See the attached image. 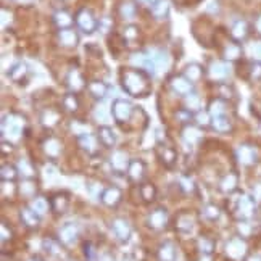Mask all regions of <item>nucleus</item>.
<instances>
[{
  "label": "nucleus",
  "instance_id": "obj_1",
  "mask_svg": "<svg viewBox=\"0 0 261 261\" xmlns=\"http://www.w3.org/2000/svg\"><path fill=\"white\" fill-rule=\"evenodd\" d=\"M119 81L124 92L136 99H144L151 90L150 75L136 66H126L119 70Z\"/></svg>",
  "mask_w": 261,
  "mask_h": 261
},
{
  "label": "nucleus",
  "instance_id": "obj_2",
  "mask_svg": "<svg viewBox=\"0 0 261 261\" xmlns=\"http://www.w3.org/2000/svg\"><path fill=\"white\" fill-rule=\"evenodd\" d=\"M24 127H26V119L20 113H8L2 121V136L3 139H8L10 142L20 141Z\"/></svg>",
  "mask_w": 261,
  "mask_h": 261
},
{
  "label": "nucleus",
  "instance_id": "obj_3",
  "mask_svg": "<svg viewBox=\"0 0 261 261\" xmlns=\"http://www.w3.org/2000/svg\"><path fill=\"white\" fill-rule=\"evenodd\" d=\"M136 113V107L131 102H127L124 99H116L112 105V114L114 121L126 129H131L129 123L132 121V114Z\"/></svg>",
  "mask_w": 261,
  "mask_h": 261
},
{
  "label": "nucleus",
  "instance_id": "obj_4",
  "mask_svg": "<svg viewBox=\"0 0 261 261\" xmlns=\"http://www.w3.org/2000/svg\"><path fill=\"white\" fill-rule=\"evenodd\" d=\"M75 21L77 24V28L81 29L84 34H94L97 29H99V21L94 16V13L89 8H81L75 16Z\"/></svg>",
  "mask_w": 261,
  "mask_h": 261
},
{
  "label": "nucleus",
  "instance_id": "obj_5",
  "mask_svg": "<svg viewBox=\"0 0 261 261\" xmlns=\"http://www.w3.org/2000/svg\"><path fill=\"white\" fill-rule=\"evenodd\" d=\"M169 87L173 89V92L179 94V95H190L193 94V87H192V81H189L184 75H178V76H173L171 79H169Z\"/></svg>",
  "mask_w": 261,
  "mask_h": 261
},
{
  "label": "nucleus",
  "instance_id": "obj_6",
  "mask_svg": "<svg viewBox=\"0 0 261 261\" xmlns=\"http://www.w3.org/2000/svg\"><path fill=\"white\" fill-rule=\"evenodd\" d=\"M66 86L71 90V92H81V90L86 87V79H84L82 73L79 68H71L66 75Z\"/></svg>",
  "mask_w": 261,
  "mask_h": 261
},
{
  "label": "nucleus",
  "instance_id": "obj_7",
  "mask_svg": "<svg viewBox=\"0 0 261 261\" xmlns=\"http://www.w3.org/2000/svg\"><path fill=\"white\" fill-rule=\"evenodd\" d=\"M156 153H158L160 161L168 169H171L176 165V161H178V151H176L173 147H169V145L163 144V142L158 145V149H156Z\"/></svg>",
  "mask_w": 261,
  "mask_h": 261
},
{
  "label": "nucleus",
  "instance_id": "obj_8",
  "mask_svg": "<svg viewBox=\"0 0 261 261\" xmlns=\"http://www.w3.org/2000/svg\"><path fill=\"white\" fill-rule=\"evenodd\" d=\"M230 73V68L226 62H220V60H216V62H211L210 68H208V75L213 81H218L221 82L224 81L226 77L229 76Z\"/></svg>",
  "mask_w": 261,
  "mask_h": 261
},
{
  "label": "nucleus",
  "instance_id": "obj_9",
  "mask_svg": "<svg viewBox=\"0 0 261 261\" xmlns=\"http://www.w3.org/2000/svg\"><path fill=\"white\" fill-rule=\"evenodd\" d=\"M168 221H169L168 211L163 210V208L153 210L150 213V216H149V226L151 229H163V227H166Z\"/></svg>",
  "mask_w": 261,
  "mask_h": 261
},
{
  "label": "nucleus",
  "instance_id": "obj_10",
  "mask_svg": "<svg viewBox=\"0 0 261 261\" xmlns=\"http://www.w3.org/2000/svg\"><path fill=\"white\" fill-rule=\"evenodd\" d=\"M58 42L60 45H63L66 48H75L77 45V42H79V37H77V34L75 29H58Z\"/></svg>",
  "mask_w": 261,
  "mask_h": 261
},
{
  "label": "nucleus",
  "instance_id": "obj_11",
  "mask_svg": "<svg viewBox=\"0 0 261 261\" xmlns=\"http://www.w3.org/2000/svg\"><path fill=\"white\" fill-rule=\"evenodd\" d=\"M237 158L240 163H244V165H253V163L257 161V149L250 144L240 145L237 150Z\"/></svg>",
  "mask_w": 261,
  "mask_h": 261
},
{
  "label": "nucleus",
  "instance_id": "obj_12",
  "mask_svg": "<svg viewBox=\"0 0 261 261\" xmlns=\"http://www.w3.org/2000/svg\"><path fill=\"white\" fill-rule=\"evenodd\" d=\"M50 208L55 211L57 215H63L66 210H68V205H70V197H68V193H55L50 200Z\"/></svg>",
  "mask_w": 261,
  "mask_h": 261
},
{
  "label": "nucleus",
  "instance_id": "obj_13",
  "mask_svg": "<svg viewBox=\"0 0 261 261\" xmlns=\"http://www.w3.org/2000/svg\"><path fill=\"white\" fill-rule=\"evenodd\" d=\"M255 211V203H253V198L248 197V195H240V198L237 200V213L242 220H247V218H250Z\"/></svg>",
  "mask_w": 261,
  "mask_h": 261
},
{
  "label": "nucleus",
  "instance_id": "obj_14",
  "mask_svg": "<svg viewBox=\"0 0 261 261\" xmlns=\"http://www.w3.org/2000/svg\"><path fill=\"white\" fill-rule=\"evenodd\" d=\"M110 165L112 168L114 169V171H118V173H124L129 169V165H131V161L129 158H127V155L124 153V151H114V153L112 155V158H110Z\"/></svg>",
  "mask_w": 261,
  "mask_h": 261
},
{
  "label": "nucleus",
  "instance_id": "obj_15",
  "mask_svg": "<svg viewBox=\"0 0 261 261\" xmlns=\"http://www.w3.org/2000/svg\"><path fill=\"white\" fill-rule=\"evenodd\" d=\"M223 55L226 58V62H237V60L242 58V47L237 40H229L226 47L223 50Z\"/></svg>",
  "mask_w": 261,
  "mask_h": 261
},
{
  "label": "nucleus",
  "instance_id": "obj_16",
  "mask_svg": "<svg viewBox=\"0 0 261 261\" xmlns=\"http://www.w3.org/2000/svg\"><path fill=\"white\" fill-rule=\"evenodd\" d=\"M42 149H44L45 155L50 156V158H57L60 155V151H62V142L58 141L57 137H47L42 141Z\"/></svg>",
  "mask_w": 261,
  "mask_h": 261
},
{
  "label": "nucleus",
  "instance_id": "obj_17",
  "mask_svg": "<svg viewBox=\"0 0 261 261\" xmlns=\"http://www.w3.org/2000/svg\"><path fill=\"white\" fill-rule=\"evenodd\" d=\"M77 142H79V147L86 151L87 155H95L97 150H99L100 141H97V137L92 134H82V136H79V141Z\"/></svg>",
  "mask_w": 261,
  "mask_h": 261
},
{
  "label": "nucleus",
  "instance_id": "obj_18",
  "mask_svg": "<svg viewBox=\"0 0 261 261\" xmlns=\"http://www.w3.org/2000/svg\"><path fill=\"white\" fill-rule=\"evenodd\" d=\"M248 33H250V24H248L245 20H237L234 24H232V28H230V36H232V39L234 40H244Z\"/></svg>",
  "mask_w": 261,
  "mask_h": 261
},
{
  "label": "nucleus",
  "instance_id": "obj_19",
  "mask_svg": "<svg viewBox=\"0 0 261 261\" xmlns=\"http://www.w3.org/2000/svg\"><path fill=\"white\" fill-rule=\"evenodd\" d=\"M58 239L63 245H73L77 240V229L73 224H66L58 232Z\"/></svg>",
  "mask_w": 261,
  "mask_h": 261
},
{
  "label": "nucleus",
  "instance_id": "obj_20",
  "mask_svg": "<svg viewBox=\"0 0 261 261\" xmlns=\"http://www.w3.org/2000/svg\"><path fill=\"white\" fill-rule=\"evenodd\" d=\"M121 200V190L118 187H108L100 193V202L107 206H114L118 205Z\"/></svg>",
  "mask_w": 261,
  "mask_h": 261
},
{
  "label": "nucleus",
  "instance_id": "obj_21",
  "mask_svg": "<svg viewBox=\"0 0 261 261\" xmlns=\"http://www.w3.org/2000/svg\"><path fill=\"white\" fill-rule=\"evenodd\" d=\"M87 90H89V94L94 97V99L102 100L103 97L108 94V84L105 81H100V79L90 81L87 84Z\"/></svg>",
  "mask_w": 261,
  "mask_h": 261
},
{
  "label": "nucleus",
  "instance_id": "obj_22",
  "mask_svg": "<svg viewBox=\"0 0 261 261\" xmlns=\"http://www.w3.org/2000/svg\"><path fill=\"white\" fill-rule=\"evenodd\" d=\"M211 126H213V129L218 132H229L232 129V123H230V118L227 116V113L211 116Z\"/></svg>",
  "mask_w": 261,
  "mask_h": 261
},
{
  "label": "nucleus",
  "instance_id": "obj_23",
  "mask_svg": "<svg viewBox=\"0 0 261 261\" xmlns=\"http://www.w3.org/2000/svg\"><path fill=\"white\" fill-rule=\"evenodd\" d=\"M112 230L114 232V235L123 242L131 237V227L124 220H114L112 224Z\"/></svg>",
  "mask_w": 261,
  "mask_h": 261
},
{
  "label": "nucleus",
  "instance_id": "obj_24",
  "mask_svg": "<svg viewBox=\"0 0 261 261\" xmlns=\"http://www.w3.org/2000/svg\"><path fill=\"white\" fill-rule=\"evenodd\" d=\"M151 60H153L155 71H166L169 66V55L165 50H153L150 53Z\"/></svg>",
  "mask_w": 261,
  "mask_h": 261
},
{
  "label": "nucleus",
  "instance_id": "obj_25",
  "mask_svg": "<svg viewBox=\"0 0 261 261\" xmlns=\"http://www.w3.org/2000/svg\"><path fill=\"white\" fill-rule=\"evenodd\" d=\"M226 253H227L229 258L239 260V258L244 257V253H245V244L239 239L230 240L227 244V247H226Z\"/></svg>",
  "mask_w": 261,
  "mask_h": 261
},
{
  "label": "nucleus",
  "instance_id": "obj_26",
  "mask_svg": "<svg viewBox=\"0 0 261 261\" xmlns=\"http://www.w3.org/2000/svg\"><path fill=\"white\" fill-rule=\"evenodd\" d=\"M20 216H21V221L26 227L29 229H36L39 226V215L36 213L33 208H23L20 211Z\"/></svg>",
  "mask_w": 261,
  "mask_h": 261
},
{
  "label": "nucleus",
  "instance_id": "obj_27",
  "mask_svg": "<svg viewBox=\"0 0 261 261\" xmlns=\"http://www.w3.org/2000/svg\"><path fill=\"white\" fill-rule=\"evenodd\" d=\"M60 119H62V116H60V113L57 110H53V108H45V110L40 113V123L45 127L57 126L60 123Z\"/></svg>",
  "mask_w": 261,
  "mask_h": 261
},
{
  "label": "nucleus",
  "instance_id": "obj_28",
  "mask_svg": "<svg viewBox=\"0 0 261 261\" xmlns=\"http://www.w3.org/2000/svg\"><path fill=\"white\" fill-rule=\"evenodd\" d=\"M97 136H99L100 144L105 145V147H114V144H116V136H114V132L112 131V127H108V126L99 127Z\"/></svg>",
  "mask_w": 261,
  "mask_h": 261
},
{
  "label": "nucleus",
  "instance_id": "obj_29",
  "mask_svg": "<svg viewBox=\"0 0 261 261\" xmlns=\"http://www.w3.org/2000/svg\"><path fill=\"white\" fill-rule=\"evenodd\" d=\"M53 23H55V26L58 29H68L73 26V16L70 11L58 10L55 11V15H53Z\"/></svg>",
  "mask_w": 261,
  "mask_h": 261
},
{
  "label": "nucleus",
  "instance_id": "obj_30",
  "mask_svg": "<svg viewBox=\"0 0 261 261\" xmlns=\"http://www.w3.org/2000/svg\"><path fill=\"white\" fill-rule=\"evenodd\" d=\"M182 139H184L186 144L195 145L197 142L202 141V131L195 126H186L184 131H182Z\"/></svg>",
  "mask_w": 261,
  "mask_h": 261
},
{
  "label": "nucleus",
  "instance_id": "obj_31",
  "mask_svg": "<svg viewBox=\"0 0 261 261\" xmlns=\"http://www.w3.org/2000/svg\"><path fill=\"white\" fill-rule=\"evenodd\" d=\"M203 66L198 63H189L184 68V76L192 82H197L203 77Z\"/></svg>",
  "mask_w": 261,
  "mask_h": 261
},
{
  "label": "nucleus",
  "instance_id": "obj_32",
  "mask_svg": "<svg viewBox=\"0 0 261 261\" xmlns=\"http://www.w3.org/2000/svg\"><path fill=\"white\" fill-rule=\"evenodd\" d=\"M145 174V163L142 160H132L129 169H127V176L132 179V181H141Z\"/></svg>",
  "mask_w": 261,
  "mask_h": 261
},
{
  "label": "nucleus",
  "instance_id": "obj_33",
  "mask_svg": "<svg viewBox=\"0 0 261 261\" xmlns=\"http://www.w3.org/2000/svg\"><path fill=\"white\" fill-rule=\"evenodd\" d=\"M8 77L11 81H15V82H20L21 79H24L28 75V66L24 65V63H15L11 68L8 70Z\"/></svg>",
  "mask_w": 261,
  "mask_h": 261
},
{
  "label": "nucleus",
  "instance_id": "obj_34",
  "mask_svg": "<svg viewBox=\"0 0 261 261\" xmlns=\"http://www.w3.org/2000/svg\"><path fill=\"white\" fill-rule=\"evenodd\" d=\"M151 10V15H153L156 20H163V18H166L169 13V3L168 0H158L156 3H153L150 7Z\"/></svg>",
  "mask_w": 261,
  "mask_h": 261
},
{
  "label": "nucleus",
  "instance_id": "obj_35",
  "mask_svg": "<svg viewBox=\"0 0 261 261\" xmlns=\"http://www.w3.org/2000/svg\"><path fill=\"white\" fill-rule=\"evenodd\" d=\"M158 260L160 261H174L176 260V247L171 242H165L158 250Z\"/></svg>",
  "mask_w": 261,
  "mask_h": 261
},
{
  "label": "nucleus",
  "instance_id": "obj_36",
  "mask_svg": "<svg viewBox=\"0 0 261 261\" xmlns=\"http://www.w3.org/2000/svg\"><path fill=\"white\" fill-rule=\"evenodd\" d=\"M141 197L145 203H153L156 198V187L150 182H144L141 184Z\"/></svg>",
  "mask_w": 261,
  "mask_h": 261
},
{
  "label": "nucleus",
  "instance_id": "obj_37",
  "mask_svg": "<svg viewBox=\"0 0 261 261\" xmlns=\"http://www.w3.org/2000/svg\"><path fill=\"white\" fill-rule=\"evenodd\" d=\"M119 15H121L123 20H127V21L134 20L136 15H137L136 3L134 2H123L119 5Z\"/></svg>",
  "mask_w": 261,
  "mask_h": 261
},
{
  "label": "nucleus",
  "instance_id": "obj_38",
  "mask_svg": "<svg viewBox=\"0 0 261 261\" xmlns=\"http://www.w3.org/2000/svg\"><path fill=\"white\" fill-rule=\"evenodd\" d=\"M226 112H227V105L224 99H215L210 102V107H208L210 116H218V114H224Z\"/></svg>",
  "mask_w": 261,
  "mask_h": 261
},
{
  "label": "nucleus",
  "instance_id": "obj_39",
  "mask_svg": "<svg viewBox=\"0 0 261 261\" xmlns=\"http://www.w3.org/2000/svg\"><path fill=\"white\" fill-rule=\"evenodd\" d=\"M63 108L68 113L77 112V108H79V100H77V95L75 92H68L63 97Z\"/></svg>",
  "mask_w": 261,
  "mask_h": 261
},
{
  "label": "nucleus",
  "instance_id": "obj_40",
  "mask_svg": "<svg viewBox=\"0 0 261 261\" xmlns=\"http://www.w3.org/2000/svg\"><path fill=\"white\" fill-rule=\"evenodd\" d=\"M18 174H20V171L11 165H3L0 169V178L3 182H15L18 179Z\"/></svg>",
  "mask_w": 261,
  "mask_h": 261
},
{
  "label": "nucleus",
  "instance_id": "obj_41",
  "mask_svg": "<svg viewBox=\"0 0 261 261\" xmlns=\"http://www.w3.org/2000/svg\"><path fill=\"white\" fill-rule=\"evenodd\" d=\"M139 37H141V31H139V28L134 26V24H129V26L124 28L123 31V39L126 42V45L129 44V42H137Z\"/></svg>",
  "mask_w": 261,
  "mask_h": 261
},
{
  "label": "nucleus",
  "instance_id": "obj_42",
  "mask_svg": "<svg viewBox=\"0 0 261 261\" xmlns=\"http://www.w3.org/2000/svg\"><path fill=\"white\" fill-rule=\"evenodd\" d=\"M178 230L179 232H189V230H192V227H193V220L189 216V213H182L181 216H179V220H178Z\"/></svg>",
  "mask_w": 261,
  "mask_h": 261
},
{
  "label": "nucleus",
  "instance_id": "obj_43",
  "mask_svg": "<svg viewBox=\"0 0 261 261\" xmlns=\"http://www.w3.org/2000/svg\"><path fill=\"white\" fill-rule=\"evenodd\" d=\"M31 208H33L39 216H40V215H45L47 211L50 210V202H48L47 198L37 197V198H34V202H33V206H31Z\"/></svg>",
  "mask_w": 261,
  "mask_h": 261
},
{
  "label": "nucleus",
  "instance_id": "obj_44",
  "mask_svg": "<svg viewBox=\"0 0 261 261\" xmlns=\"http://www.w3.org/2000/svg\"><path fill=\"white\" fill-rule=\"evenodd\" d=\"M247 77L250 81H261V62H252L247 66Z\"/></svg>",
  "mask_w": 261,
  "mask_h": 261
},
{
  "label": "nucleus",
  "instance_id": "obj_45",
  "mask_svg": "<svg viewBox=\"0 0 261 261\" xmlns=\"http://www.w3.org/2000/svg\"><path fill=\"white\" fill-rule=\"evenodd\" d=\"M235 186H237V174L235 173H229L221 182V189L224 192H232L235 189Z\"/></svg>",
  "mask_w": 261,
  "mask_h": 261
},
{
  "label": "nucleus",
  "instance_id": "obj_46",
  "mask_svg": "<svg viewBox=\"0 0 261 261\" xmlns=\"http://www.w3.org/2000/svg\"><path fill=\"white\" fill-rule=\"evenodd\" d=\"M18 171H20V174L24 176V178H33L36 174L33 165L28 160H20V163H18Z\"/></svg>",
  "mask_w": 261,
  "mask_h": 261
},
{
  "label": "nucleus",
  "instance_id": "obj_47",
  "mask_svg": "<svg viewBox=\"0 0 261 261\" xmlns=\"http://www.w3.org/2000/svg\"><path fill=\"white\" fill-rule=\"evenodd\" d=\"M200 105H202V102H200V97L195 92L187 95V99H186V108L187 110L197 112V110H200Z\"/></svg>",
  "mask_w": 261,
  "mask_h": 261
},
{
  "label": "nucleus",
  "instance_id": "obj_48",
  "mask_svg": "<svg viewBox=\"0 0 261 261\" xmlns=\"http://www.w3.org/2000/svg\"><path fill=\"white\" fill-rule=\"evenodd\" d=\"M94 116L95 119L99 121V123H108V119H110V113H108V108L105 105H99L95 108V112H94Z\"/></svg>",
  "mask_w": 261,
  "mask_h": 261
},
{
  "label": "nucleus",
  "instance_id": "obj_49",
  "mask_svg": "<svg viewBox=\"0 0 261 261\" xmlns=\"http://www.w3.org/2000/svg\"><path fill=\"white\" fill-rule=\"evenodd\" d=\"M20 193L24 197H31L36 193V184L34 181H23L20 184Z\"/></svg>",
  "mask_w": 261,
  "mask_h": 261
},
{
  "label": "nucleus",
  "instance_id": "obj_50",
  "mask_svg": "<svg viewBox=\"0 0 261 261\" xmlns=\"http://www.w3.org/2000/svg\"><path fill=\"white\" fill-rule=\"evenodd\" d=\"M198 245H200V250H202L203 253H206V255H210L211 252L215 250V242L211 240V239H208V237H202V239H200Z\"/></svg>",
  "mask_w": 261,
  "mask_h": 261
},
{
  "label": "nucleus",
  "instance_id": "obj_51",
  "mask_svg": "<svg viewBox=\"0 0 261 261\" xmlns=\"http://www.w3.org/2000/svg\"><path fill=\"white\" fill-rule=\"evenodd\" d=\"M84 255H86L87 261H95L97 260V248L90 244V242H87V244H84Z\"/></svg>",
  "mask_w": 261,
  "mask_h": 261
},
{
  "label": "nucleus",
  "instance_id": "obj_52",
  "mask_svg": "<svg viewBox=\"0 0 261 261\" xmlns=\"http://www.w3.org/2000/svg\"><path fill=\"white\" fill-rule=\"evenodd\" d=\"M192 114H190V110H187V108H181V110L176 112V119L179 121L182 124H187L190 121Z\"/></svg>",
  "mask_w": 261,
  "mask_h": 261
},
{
  "label": "nucleus",
  "instance_id": "obj_53",
  "mask_svg": "<svg viewBox=\"0 0 261 261\" xmlns=\"http://www.w3.org/2000/svg\"><path fill=\"white\" fill-rule=\"evenodd\" d=\"M112 26H113V21L110 20V18H102V20H99V31L100 33L107 34L112 29Z\"/></svg>",
  "mask_w": 261,
  "mask_h": 261
},
{
  "label": "nucleus",
  "instance_id": "obj_54",
  "mask_svg": "<svg viewBox=\"0 0 261 261\" xmlns=\"http://www.w3.org/2000/svg\"><path fill=\"white\" fill-rule=\"evenodd\" d=\"M205 216L208 218V220H216V218L220 216V208L215 205H208L205 208Z\"/></svg>",
  "mask_w": 261,
  "mask_h": 261
},
{
  "label": "nucleus",
  "instance_id": "obj_55",
  "mask_svg": "<svg viewBox=\"0 0 261 261\" xmlns=\"http://www.w3.org/2000/svg\"><path fill=\"white\" fill-rule=\"evenodd\" d=\"M208 114H210V113H206V112H200V113L197 114V123H198L200 126H206L208 123H211V119H208Z\"/></svg>",
  "mask_w": 261,
  "mask_h": 261
},
{
  "label": "nucleus",
  "instance_id": "obj_56",
  "mask_svg": "<svg viewBox=\"0 0 261 261\" xmlns=\"http://www.w3.org/2000/svg\"><path fill=\"white\" fill-rule=\"evenodd\" d=\"M11 239V230L8 229L7 230V223H2V242H3V244H5V242H7V240H10Z\"/></svg>",
  "mask_w": 261,
  "mask_h": 261
},
{
  "label": "nucleus",
  "instance_id": "obj_57",
  "mask_svg": "<svg viewBox=\"0 0 261 261\" xmlns=\"http://www.w3.org/2000/svg\"><path fill=\"white\" fill-rule=\"evenodd\" d=\"M253 197H255V200H258V202H261V182L253 187Z\"/></svg>",
  "mask_w": 261,
  "mask_h": 261
},
{
  "label": "nucleus",
  "instance_id": "obj_58",
  "mask_svg": "<svg viewBox=\"0 0 261 261\" xmlns=\"http://www.w3.org/2000/svg\"><path fill=\"white\" fill-rule=\"evenodd\" d=\"M253 53H255V57L258 58V62H261V42H258V44L253 47Z\"/></svg>",
  "mask_w": 261,
  "mask_h": 261
},
{
  "label": "nucleus",
  "instance_id": "obj_59",
  "mask_svg": "<svg viewBox=\"0 0 261 261\" xmlns=\"http://www.w3.org/2000/svg\"><path fill=\"white\" fill-rule=\"evenodd\" d=\"M255 29L261 34V15H258L257 18H255Z\"/></svg>",
  "mask_w": 261,
  "mask_h": 261
},
{
  "label": "nucleus",
  "instance_id": "obj_60",
  "mask_svg": "<svg viewBox=\"0 0 261 261\" xmlns=\"http://www.w3.org/2000/svg\"><path fill=\"white\" fill-rule=\"evenodd\" d=\"M99 261H113V257H112L110 253H107V255H103V257Z\"/></svg>",
  "mask_w": 261,
  "mask_h": 261
},
{
  "label": "nucleus",
  "instance_id": "obj_61",
  "mask_svg": "<svg viewBox=\"0 0 261 261\" xmlns=\"http://www.w3.org/2000/svg\"><path fill=\"white\" fill-rule=\"evenodd\" d=\"M142 2H145V3H149V5H150V7H151V5H153V3H156V2H158V0H142Z\"/></svg>",
  "mask_w": 261,
  "mask_h": 261
}]
</instances>
